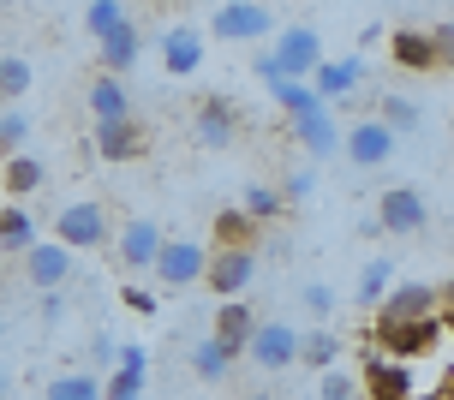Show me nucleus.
Segmentation results:
<instances>
[{"label":"nucleus","instance_id":"nucleus-9","mask_svg":"<svg viewBox=\"0 0 454 400\" xmlns=\"http://www.w3.org/2000/svg\"><path fill=\"white\" fill-rule=\"evenodd\" d=\"M359 395L364 400H407L412 395V365H395L377 347L359 353Z\"/></svg>","mask_w":454,"mask_h":400},{"label":"nucleus","instance_id":"nucleus-39","mask_svg":"<svg viewBox=\"0 0 454 400\" xmlns=\"http://www.w3.org/2000/svg\"><path fill=\"white\" fill-rule=\"evenodd\" d=\"M311 185H317V168H294V174L281 179V203H299V198H311Z\"/></svg>","mask_w":454,"mask_h":400},{"label":"nucleus","instance_id":"nucleus-18","mask_svg":"<svg viewBox=\"0 0 454 400\" xmlns=\"http://www.w3.org/2000/svg\"><path fill=\"white\" fill-rule=\"evenodd\" d=\"M43 185H48V168L30 156V150H24V156H6V161H0V192H6L12 203H30L36 192H43Z\"/></svg>","mask_w":454,"mask_h":400},{"label":"nucleus","instance_id":"nucleus-7","mask_svg":"<svg viewBox=\"0 0 454 400\" xmlns=\"http://www.w3.org/2000/svg\"><path fill=\"white\" fill-rule=\"evenodd\" d=\"M425 222H431V203H425V192H419V185H388L383 198H377V227H383V233H395V239L425 233Z\"/></svg>","mask_w":454,"mask_h":400},{"label":"nucleus","instance_id":"nucleus-35","mask_svg":"<svg viewBox=\"0 0 454 400\" xmlns=\"http://www.w3.org/2000/svg\"><path fill=\"white\" fill-rule=\"evenodd\" d=\"M377 120L401 137V132H412V126H419V102H407V96H383V102H377Z\"/></svg>","mask_w":454,"mask_h":400},{"label":"nucleus","instance_id":"nucleus-12","mask_svg":"<svg viewBox=\"0 0 454 400\" xmlns=\"http://www.w3.org/2000/svg\"><path fill=\"white\" fill-rule=\"evenodd\" d=\"M257 281V251H209V269H204V287L215 299H239V293Z\"/></svg>","mask_w":454,"mask_h":400},{"label":"nucleus","instance_id":"nucleus-17","mask_svg":"<svg viewBox=\"0 0 454 400\" xmlns=\"http://www.w3.org/2000/svg\"><path fill=\"white\" fill-rule=\"evenodd\" d=\"M84 108H90V120H132V90H126V78L96 72L90 90H84Z\"/></svg>","mask_w":454,"mask_h":400},{"label":"nucleus","instance_id":"nucleus-13","mask_svg":"<svg viewBox=\"0 0 454 400\" xmlns=\"http://www.w3.org/2000/svg\"><path fill=\"white\" fill-rule=\"evenodd\" d=\"M161 72L168 78H192L204 67V30L198 24H161Z\"/></svg>","mask_w":454,"mask_h":400},{"label":"nucleus","instance_id":"nucleus-21","mask_svg":"<svg viewBox=\"0 0 454 400\" xmlns=\"http://www.w3.org/2000/svg\"><path fill=\"white\" fill-rule=\"evenodd\" d=\"M294 137L311 150V161H329L340 150V126L329 120V108H317V114H299L294 120Z\"/></svg>","mask_w":454,"mask_h":400},{"label":"nucleus","instance_id":"nucleus-41","mask_svg":"<svg viewBox=\"0 0 454 400\" xmlns=\"http://www.w3.org/2000/svg\"><path fill=\"white\" fill-rule=\"evenodd\" d=\"M120 299H126V311L156 317V293H150V287H132V281H126V287H120Z\"/></svg>","mask_w":454,"mask_h":400},{"label":"nucleus","instance_id":"nucleus-25","mask_svg":"<svg viewBox=\"0 0 454 400\" xmlns=\"http://www.w3.org/2000/svg\"><path fill=\"white\" fill-rule=\"evenodd\" d=\"M30 245H36V216H30L24 203H6V209H0V251H6V257H24Z\"/></svg>","mask_w":454,"mask_h":400},{"label":"nucleus","instance_id":"nucleus-26","mask_svg":"<svg viewBox=\"0 0 454 400\" xmlns=\"http://www.w3.org/2000/svg\"><path fill=\"white\" fill-rule=\"evenodd\" d=\"M257 233H263V227L251 222L246 209H222V216H215V251H246Z\"/></svg>","mask_w":454,"mask_h":400},{"label":"nucleus","instance_id":"nucleus-4","mask_svg":"<svg viewBox=\"0 0 454 400\" xmlns=\"http://www.w3.org/2000/svg\"><path fill=\"white\" fill-rule=\"evenodd\" d=\"M161 239H168V233H161V227L150 222V216H132V222H126V227H120V233L108 239L114 269H120V275H150V269H156Z\"/></svg>","mask_w":454,"mask_h":400},{"label":"nucleus","instance_id":"nucleus-20","mask_svg":"<svg viewBox=\"0 0 454 400\" xmlns=\"http://www.w3.org/2000/svg\"><path fill=\"white\" fill-rule=\"evenodd\" d=\"M388 54H395V67H407V72H436V43H431V30H412V24H401V30L388 36Z\"/></svg>","mask_w":454,"mask_h":400},{"label":"nucleus","instance_id":"nucleus-45","mask_svg":"<svg viewBox=\"0 0 454 400\" xmlns=\"http://www.w3.org/2000/svg\"><path fill=\"white\" fill-rule=\"evenodd\" d=\"M246 400H275V395H246Z\"/></svg>","mask_w":454,"mask_h":400},{"label":"nucleus","instance_id":"nucleus-16","mask_svg":"<svg viewBox=\"0 0 454 400\" xmlns=\"http://www.w3.org/2000/svg\"><path fill=\"white\" fill-rule=\"evenodd\" d=\"M305 84L317 90V102H340V96H353V90L364 84V60L359 54H340V60H323Z\"/></svg>","mask_w":454,"mask_h":400},{"label":"nucleus","instance_id":"nucleus-10","mask_svg":"<svg viewBox=\"0 0 454 400\" xmlns=\"http://www.w3.org/2000/svg\"><path fill=\"white\" fill-rule=\"evenodd\" d=\"M275 60H281V72L287 78H311V72L323 67V36L311 30V24H287V30H275Z\"/></svg>","mask_w":454,"mask_h":400},{"label":"nucleus","instance_id":"nucleus-38","mask_svg":"<svg viewBox=\"0 0 454 400\" xmlns=\"http://www.w3.org/2000/svg\"><path fill=\"white\" fill-rule=\"evenodd\" d=\"M102 400H144V377H126V371H114L102 382Z\"/></svg>","mask_w":454,"mask_h":400},{"label":"nucleus","instance_id":"nucleus-3","mask_svg":"<svg viewBox=\"0 0 454 400\" xmlns=\"http://www.w3.org/2000/svg\"><path fill=\"white\" fill-rule=\"evenodd\" d=\"M54 239L67 245L72 257H78V251H102V245L114 239V222H108L102 203H67V209L54 216Z\"/></svg>","mask_w":454,"mask_h":400},{"label":"nucleus","instance_id":"nucleus-46","mask_svg":"<svg viewBox=\"0 0 454 400\" xmlns=\"http://www.w3.org/2000/svg\"><path fill=\"white\" fill-rule=\"evenodd\" d=\"M407 400H436V395H407Z\"/></svg>","mask_w":454,"mask_h":400},{"label":"nucleus","instance_id":"nucleus-22","mask_svg":"<svg viewBox=\"0 0 454 400\" xmlns=\"http://www.w3.org/2000/svg\"><path fill=\"white\" fill-rule=\"evenodd\" d=\"M251 329H257V305H246V299H222V311H215V341H227L233 353H246Z\"/></svg>","mask_w":454,"mask_h":400},{"label":"nucleus","instance_id":"nucleus-30","mask_svg":"<svg viewBox=\"0 0 454 400\" xmlns=\"http://www.w3.org/2000/svg\"><path fill=\"white\" fill-rule=\"evenodd\" d=\"M43 400H102V377L96 371H67L43 388Z\"/></svg>","mask_w":454,"mask_h":400},{"label":"nucleus","instance_id":"nucleus-49","mask_svg":"<svg viewBox=\"0 0 454 400\" xmlns=\"http://www.w3.org/2000/svg\"><path fill=\"white\" fill-rule=\"evenodd\" d=\"M449 388H454V377H449Z\"/></svg>","mask_w":454,"mask_h":400},{"label":"nucleus","instance_id":"nucleus-6","mask_svg":"<svg viewBox=\"0 0 454 400\" xmlns=\"http://www.w3.org/2000/svg\"><path fill=\"white\" fill-rule=\"evenodd\" d=\"M246 358L257 371H287V365H299V329L281 323V317H270V323L257 317V329L246 341Z\"/></svg>","mask_w":454,"mask_h":400},{"label":"nucleus","instance_id":"nucleus-44","mask_svg":"<svg viewBox=\"0 0 454 400\" xmlns=\"http://www.w3.org/2000/svg\"><path fill=\"white\" fill-rule=\"evenodd\" d=\"M257 78H263V90H275V84H287V72H281V60H275V54H257Z\"/></svg>","mask_w":454,"mask_h":400},{"label":"nucleus","instance_id":"nucleus-8","mask_svg":"<svg viewBox=\"0 0 454 400\" xmlns=\"http://www.w3.org/2000/svg\"><path fill=\"white\" fill-rule=\"evenodd\" d=\"M72 275H78V263H72V251L60 239H36L24 251V287L60 293V287H72Z\"/></svg>","mask_w":454,"mask_h":400},{"label":"nucleus","instance_id":"nucleus-43","mask_svg":"<svg viewBox=\"0 0 454 400\" xmlns=\"http://www.w3.org/2000/svg\"><path fill=\"white\" fill-rule=\"evenodd\" d=\"M436 305H442V311H436V323H442V334H454V275L442 281V287H436Z\"/></svg>","mask_w":454,"mask_h":400},{"label":"nucleus","instance_id":"nucleus-24","mask_svg":"<svg viewBox=\"0 0 454 400\" xmlns=\"http://www.w3.org/2000/svg\"><path fill=\"white\" fill-rule=\"evenodd\" d=\"M233 347L227 341H215V334H204L198 347H192V377L198 382H227V371H233Z\"/></svg>","mask_w":454,"mask_h":400},{"label":"nucleus","instance_id":"nucleus-42","mask_svg":"<svg viewBox=\"0 0 454 400\" xmlns=\"http://www.w3.org/2000/svg\"><path fill=\"white\" fill-rule=\"evenodd\" d=\"M431 43H436V72L454 67V24H431Z\"/></svg>","mask_w":454,"mask_h":400},{"label":"nucleus","instance_id":"nucleus-47","mask_svg":"<svg viewBox=\"0 0 454 400\" xmlns=\"http://www.w3.org/2000/svg\"><path fill=\"white\" fill-rule=\"evenodd\" d=\"M0 395H6V371H0Z\"/></svg>","mask_w":454,"mask_h":400},{"label":"nucleus","instance_id":"nucleus-23","mask_svg":"<svg viewBox=\"0 0 454 400\" xmlns=\"http://www.w3.org/2000/svg\"><path fill=\"white\" fill-rule=\"evenodd\" d=\"M96 48H102V72L108 78H126L137 67V54H144V36H137V24H120L108 43H96Z\"/></svg>","mask_w":454,"mask_h":400},{"label":"nucleus","instance_id":"nucleus-34","mask_svg":"<svg viewBox=\"0 0 454 400\" xmlns=\"http://www.w3.org/2000/svg\"><path fill=\"white\" fill-rule=\"evenodd\" d=\"M239 209H246L257 227L275 222V216H281V185H263V179H257V185H246V203H239Z\"/></svg>","mask_w":454,"mask_h":400},{"label":"nucleus","instance_id":"nucleus-32","mask_svg":"<svg viewBox=\"0 0 454 400\" xmlns=\"http://www.w3.org/2000/svg\"><path fill=\"white\" fill-rule=\"evenodd\" d=\"M30 84H36V67L24 54H0V96L19 102V96H30Z\"/></svg>","mask_w":454,"mask_h":400},{"label":"nucleus","instance_id":"nucleus-36","mask_svg":"<svg viewBox=\"0 0 454 400\" xmlns=\"http://www.w3.org/2000/svg\"><path fill=\"white\" fill-rule=\"evenodd\" d=\"M317 400H364L359 395V377H353V371H323Z\"/></svg>","mask_w":454,"mask_h":400},{"label":"nucleus","instance_id":"nucleus-40","mask_svg":"<svg viewBox=\"0 0 454 400\" xmlns=\"http://www.w3.org/2000/svg\"><path fill=\"white\" fill-rule=\"evenodd\" d=\"M114 365H120V371H126V377H144V371H150V353H144V347H132V341H126V347H120V353H114Z\"/></svg>","mask_w":454,"mask_h":400},{"label":"nucleus","instance_id":"nucleus-2","mask_svg":"<svg viewBox=\"0 0 454 400\" xmlns=\"http://www.w3.org/2000/svg\"><path fill=\"white\" fill-rule=\"evenodd\" d=\"M204 269H209V245L204 239H161L150 275L161 281V293H185V287L204 281Z\"/></svg>","mask_w":454,"mask_h":400},{"label":"nucleus","instance_id":"nucleus-1","mask_svg":"<svg viewBox=\"0 0 454 400\" xmlns=\"http://www.w3.org/2000/svg\"><path fill=\"white\" fill-rule=\"evenodd\" d=\"M442 341V323L436 317H377V334L371 347L395 365H412V358H431V347Z\"/></svg>","mask_w":454,"mask_h":400},{"label":"nucleus","instance_id":"nucleus-33","mask_svg":"<svg viewBox=\"0 0 454 400\" xmlns=\"http://www.w3.org/2000/svg\"><path fill=\"white\" fill-rule=\"evenodd\" d=\"M388 287H395V257H371L359 275V305H383Z\"/></svg>","mask_w":454,"mask_h":400},{"label":"nucleus","instance_id":"nucleus-29","mask_svg":"<svg viewBox=\"0 0 454 400\" xmlns=\"http://www.w3.org/2000/svg\"><path fill=\"white\" fill-rule=\"evenodd\" d=\"M270 96H275V108L287 114V120H299V114H317V108H329V102H317V90L305 84V78H287V84H275Z\"/></svg>","mask_w":454,"mask_h":400},{"label":"nucleus","instance_id":"nucleus-31","mask_svg":"<svg viewBox=\"0 0 454 400\" xmlns=\"http://www.w3.org/2000/svg\"><path fill=\"white\" fill-rule=\"evenodd\" d=\"M335 358H340V341L329 329L299 334V365H311V371H335Z\"/></svg>","mask_w":454,"mask_h":400},{"label":"nucleus","instance_id":"nucleus-27","mask_svg":"<svg viewBox=\"0 0 454 400\" xmlns=\"http://www.w3.org/2000/svg\"><path fill=\"white\" fill-rule=\"evenodd\" d=\"M30 132H36L30 108H6V114H0V161L24 156V150H30Z\"/></svg>","mask_w":454,"mask_h":400},{"label":"nucleus","instance_id":"nucleus-11","mask_svg":"<svg viewBox=\"0 0 454 400\" xmlns=\"http://www.w3.org/2000/svg\"><path fill=\"white\" fill-rule=\"evenodd\" d=\"M340 150H347L353 168H388L395 161V132H388L383 120H353L340 132Z\"/></svg>","mask_w":454,"mask_h":400},{"label":"nucleus","instance_id":"nucleus-19","mask_svg":"<svg viewBox=\"0 0 454 400\" xmlns=\"http://www.w3.org/2000/svg\"><path fill=\"white\" fill-rule=\"evenodd\" d=\"M377 317H436V287H425V281H395L383 293Z\"/></svg>","mask_w":454,"mask_h":400},{"label":"nucleus","instance_id":"nucleus-48","mask_svg":"<svg viewBox=\"0 0 454 400\" xmlns=\"http://www.w3.org/2000/svg\"><path fill=\"white\" fill-rule=\"evenodd\" d=\"M305 400H317V395H305Z\"/></svg>","mask_w":454,"mask_h":400},{"label":"nucleus","instance_id":"nucleus-5","mask_svg":"<svg viewBox=\"0 0 454 400\" xmlns=\"http://www.w3.org/2000/svg\"><path fill=\"white\" fill-rule=\"evenodd\" d=\"M209 30H215V43H263L275 36V12L263 0H222Z\"/></svg>","mask_w":454,"mask_h":400},{"label":"nucleus","instance_id":"nucleus-28","mask_svg":"<svg viewBox=\"0 0 454 400\" xmlns=\"http://www.w3.org/2000/svg\"><path fill=\"white\" fill-rule=\"evenodd\" d=\"M120 24H132V12H126V0H90L84 6V30H90L96 43H108Z\"/></svg>","mask_w":454,"mask_h":400},{"label":"nucleus","instance_id":"nucleus-37","mask_svg":"<svg viewBox=\"0 0 454 400\" xmlns=\"http://www.w3.org/2000/svg\"><path fill=\"white\" fill-rule=\"evenodd\" d=\"M299 299H305L311 323H329V317H335V287H329V281H311V287L299 293Z\"/></svg>","mask_w":454,"mask_h":400},{"label":"nucleus","instance_id":"nucleus-15","mask_svg":"<svg viewBox=\"0 0 454 400\" xmlns=\"http://www.w3.org/2000/svg\"><path fill=\"white\" fill-rule=\"evenodd\" d=\"M192 132H198L204 150H227V144L239 137V114H233V102H227V96H204L198 114H192Z\"/></svg>","mask_w":454,"mask_h":400},{"label":"nucleus","instance_id":"nucleus-14","mask_svg":"<svg viewBox=\"0 0 454 400\" xmlns=\"http://www.w3.org/2000/svg\"><path fill=\"white\" fill-rule=\"evenodd\" d=\"M90 144H96V156L102 161H137L144 150H150V132H144V120H96V132H90Z\"/></svg>","mask_w":454,"mask_h":400}]
</instances>
